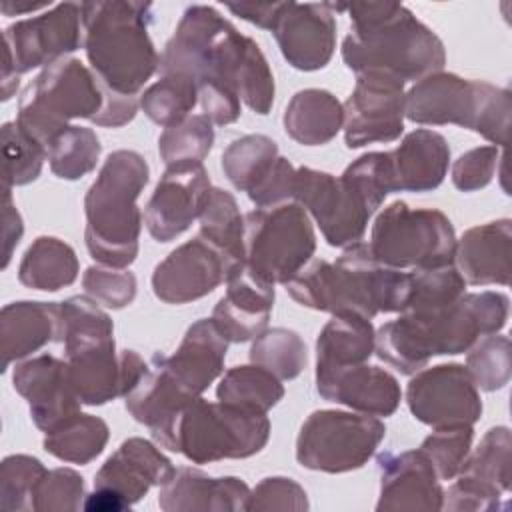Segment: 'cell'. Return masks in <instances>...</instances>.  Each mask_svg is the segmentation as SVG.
<instances>
[{"instance_id":"1","label":"cell","mask_w":512,"mask_h":512,"mask_svg":"<svg viewBox=\"0 0 512 512\" xmlns=\"http://www.w3.org/2000/svg\"><path fill=\"white\" fill-rule=\"evenodd\" d=\"M158 72L190 76L196 84H224L260 116L274 104L276 86L264 52L214 6L194 4L184 10L160 54Z\"/></svg>"},{"instance_id":"2","label":"cell","mask_w":512,"mask_h":512,"mask_svg":"<svg viewBox=\"0 0 512 512\" xmlns=\"http://www.w3.org/2000/svg\"><path fill=\"white\" fill-rule=\"evenodd\" d=\"M510 300L502 292H470L438 310H404L376 330L374 352L402 374L422 370L432 356L466 352L478 338L506 326Z\"/></svg>"},{"instance_id":"3","label":"cell","mask_w":512,"mask_h":512,"mask_svg":"<svg viewBox=\"0 0 512 512\" xmlns=\"http://www.w3.org/2000/svg\"><path fill=\"white\" fill-rule=\"evenodd\" d=\"M328 8L348 12L352 30L342 40V60L356 76L374 72L406 84L446 64L444 42L400 2H328Z\"/></svg>"},{"instance_id":"4","label":"cell","mask_w":512,"mask_h":512,"mask_svg":"<svg viewBox=\"0 0 512 512\" xmlns=\"http://www.w3.org/2000/svg\"><path fill=\"white\" fill-rule=\"evenodd\" d=\"M300 304L320 312H356L364 318L404 312L410 298V272L378 262L366 242L344 248L336 262L314 260L286 284Z\"/></svg>"},{"instance_id":"5","label":"cell","mask_w":512,"mask_h":512,"mask_svg":"<svg viewBox=\"0 0 512 512\" xmlns=\"http://www.w3.org/2000/svg\"><path fill=\"white\" fill-rule=\"evenodd\" d=\"M228 344L212 318L190 324L176 352H156L138 384L124 396L130 416L152 430L200 398L224 372Z\"/></svg>"},{"instance_id":"6","label":"cell","mask_w":512,"mask_h":512,"mask_svg":"<svg viewBox=\"0 0 512 512\" xmlns=\"http://www.w3.org/2000/svg\"><path fill=\"white\" fill-rule=\"evenodd\" d=\"M90 70L112 92L138 96L158 72L160 54L148 34L152 4L106 0L80 4Z\"/></svg>"},{"instance_id":"7","label":"cell","mask_w":512,"mask_h":512,"mask_svg":"<svg viewBox=\"0 0 512 512\" xmlns=\"http://www.w3.org/2000/svg\"><path fill=\"white\" fill-rule=\"evenodd\" d=\"M150 168L134 150H114L84 196V240L90 256L110 268H128L138 256L142 214L136 204Z\"/></svg>"},{"instance_id":"8","label":"cell","mask_w":512,"mask_h":512,"mask_svg":"<svg viewBox=\"0 0 512 512\" xmlns=\"http://www.w3.org/2000/svg\"><path fill=\"white\" fill-rule=\"evenodd\" d=\"M150 432L162 448L194 464H210L258 454L268 444L270 420L266 412L200 396Z\"/></svg>"},{"instance_id":"9","label":"cell","mask_w":512,"mask_h":512,"mask_svg":"<svg viewBox=\"0 0 512 512\" xmlns=\"http://www.w3.org/2000/svg\"><path fill=\"white\" fill-rule=\"evenodd\" d=\"M512 94L484 80H468L452 72L420 78L404 102V118L424 126L456 124L496 146L508 144Z\"/></svg>"},{"instance_id":"10","label":"cell","mask_w":512,"mask_h":512,"mask_svg":"<svg viewBox=\"0 0 512 512\" xmlns=\"http://www.w3.org/2000/svg\"><path fill=\"white\" fill-rule=\"evenodd\" d=\"M104 100L106 88L90 66L64 56L44 66L24 88L16 122L46 148L60 130L70 126V120L88 118L92 122Z\"/></svg>"},{"instance_id":"11","label":"cell","mask_w":512,"mask_h":512,"mask_svg":"<svg viewBox=\"0 0 512 512\" xmlns=\"http://www.w3.org/2000/svg\"><path fill=\"white\" fill-rule=\"evenodd\" d=\"M456 232L436 208H410L396 200L374 220L368 248L384 266L424 270L454 264Z\"/></svg>"},{"instance_id":"12","label":"cell","mask_w":512,"mask_h":512,"mask_svg":"<svg viewBox=\"0 0 512 512\" xmlns=\"http://www.w3.org/2000/svg\"><path fill=\"white\" fill-rule=\"evenodd\" d=\"M314 250V226L298 202L256 208L244 216V264L270 284L292 280Z\"/></svg>"},{"instance_id":"13","label":"cell","mask_w":512,"mask_h":512,"mask_svg":"<svg viewBox=\"0 0 512 512\" xmlns=\"http://www.w3.org/2000/svg\"><path fill=\"white\" fill-rule=\"evenodd\" d=\"M386 436L380 418L344 410H316L300 426L296 460L302 468L342 474L362 468Z\"/></svg>"},{"instance_id":"14","label":"cell","mask_w":512,"mask_h":512,"mask_svg":"<svg viewBox=\"0 0 512 512\" xmlns=\"http://www.w3.org/2000/svg\"><path fill=\"white\" fill-rule=\"evenodd\" d=\"M292 198L316 220L324 240L334 248H346L362 240L374 214L366 198L342 176L296 168Z\"/></svg>"},{"instance_id":"15","label":"cell","mask_w":512,"mask_h":512,"mask_svg":"<svg viewBox=\"0 0 512 512\" xmlns=\"http://www.w3.org/2000/svg\"><path fill=\"white\" fill-rule=\"evenodd\" d=\"M412 416L432 428L474 426L482 416L480 390L464 364H436L414 372L406 386Z\"/></svg>"},{"instance_id":"16","label":"cell","mask_w":512,"mask_h":512,"mask_svg":"<svg viewBox=\"0 0 512 512\" xmlns=\"http://www.w3.org/2000/svg\"><path fill=\"white\" fill-rule=\"evenodd\" d=\"M510 452V428H490L474 452L470 450L458 472V480L444 494L442 510H506V494L510 490Z\"/></svg>"},{"instance_id":"17","label":"cell","mask_w":512,"mask_h":512,"mask_svg":"<svg viewBox=\"0 0 512 512\" xmlns=\"http://www.w3.org/2000/svg\"><path fill=\"white\" fill-rule=\"evenodd\" d=\"M80 24V4H54L34 18L6 26L4 52L10 56L18 74L48 66L82 46L84 34L80 32Z\"/></svg>"},{"instance_id":"18","label":"cell","mask_w":512,"mask_h":512,"mask_svg":"<svg viewBox=\"0 0 512 512\" xmlns=\"http://www.w3.org/2000/svg\"><path fill=\"white\" fill-rule=\"evenodd\" d=\"M404 84L384 74H358L344 106V142L362 148L394 142L404 132Z\"/></svg>"},{"instance_id":"19","label":"cell","mask_w":512,"mask_h":512,"mask_svg":"<svg viewBox=\"0 0 512 512\" xmlns=\"http://www.w3.org/2000/svg\"><path fill=\"white\" fill-rule=\"evenodd\" d=\"M64 352L70 384L78 400L86 406H102L118 396L124 398L148 368V362L138 352H116L114 338Z\"/></svg>"},{"instance_id":"20","label":"cell","mask_w":512,"mask_h":512,"mask_svg":"<svg viewBox=\"0 0 512 512\" xmlns=\"http://www.w3.org/2000/svg\"><path fill=\"white\" fill-rule=\"evenodd\" d=\"M212 184L202 162L166 166L146 208L144 224L158 242H170L200 218Z\"/></svg>"},{"instance_id":"21","label":"cell","mask_w":512,"mask_h":512,"mask_svg":"<svg viewBox=\"0 0 512 512\" xmlns=\"http://www.w3.org/2000/svg\"><path fill=\"white\" fill-rule=\"evenodd\" d=\"M236 270L202 236L172 250L152 272V292L166 304L200 300L224 284Z\"/></svg>"},{"instance_id":"22","label":"cell","mask_w":512,"mask_h":512,"mask_svg":"<svg viewBox=\"0 0 512 512\" xmlns=\"http://www.w3.org/2000/svg\"><path fill=\"white\" fill-rule=\"evenodd\" d=\"M14 390L28 402L30 418L38 430L52 432L80 412V400L70 384L68 364L50 354L16 362Z\"/></svg>"},{"instance_id":"23","label":"cell","mask_w":512,"mask_h":512,"mask_svg":"<svg viewBox=\"0 0 512 512\" xmlns=\"http://www.w3.org/2000/svg\"><path fill=\"white\" fill-rule=\"evenodd\" d=\"M272 34L292 68L314 72L322 70L334 56L336 18L328 2L298 4L288 0Z\"/></svg>"},{"instance_id":"24","label":"cell","mask_w":512,"mask_h":512,"mask_svg":"<svg viewBox=\"0 0 512 512\" xmlns=\"http://www.w3.org/2000/svg\"><path fill=\"white\" fill-rule=\"evenodd\" d=\"M380 470V496L376 502L378 512L390 510H442L444 490L440 478L418 450L384 452L378 456Z\"/></svg>"},{"instance_id":"25","label":"cell","mask_w":512,"mask_h":512,"mask_svg":"<svg viewBox=\"0 0 512 512\" xmlns=\"http://www.w3.org/2000/svg\"><path fill=\"white\" fill-rule=\"evenodd\" d=\"M274 296V284L252 274L244 264L226 280V292L210 318L228 342L254 340L268 328Z\"/></svg>"},{"instance_id":"26","label":"cell","mask_w":512,"mask_h":512,"mask_svg":"<svg viewBox=\"0 0 512 512\" xmlns=\"http://www.w3.org/2000/svg\"><path fill=\"white\" fill-rule=\"evenodd\" d=\"M316 392L328 402L344 404L376 418L392 416L402 400L396 376L380 366H368L366 362L316 374Z\"/></svg>"},{"instance_id":"27","label":"cell","mask_w":512,"mask_h":512,"mask_svg":"<svg viewBox=\"0 0 512 512\" xmlns=\"http://www.w3.org/2000/svg\"><path fill=\"white\" fill-rule=\"evenodd\" d=\"M174 470L170 458H166L156 444L132 436L106 458L94 476V486L110 488L134 506L152 486L166 484Z\"/></svg>"},{"instance_id":"28","label":"cell","mask_w":512,"mask_h":512,"mask_svg":"<svg viewBox=\"0 0 512 512\" xmlns=\"http://www.w3.org/2000/svg\"><path fill=\"white\" fill-rule=\"evenodd\" d=\"M250 488L242 478H212L196 468H176L160 486L158 506L164 512H238L246 510Z\"/></svg>"},{"instance_id":"29","label":"cell","mask_w":512,"mask_h":512,"mask_svg":"<svg viewBox=\"0 0 512 512\" xmlns=\"http://www.w3.org/2000/svg\"><path fill=\"white\" fill-rule=\"evenodd\" d=\"M512 222L500 218L468 228L456 242L454 260L466 284H510Z\"/></svg>"},{"instance_id":"30","label":"cell","mask_w":512,"mask_h":512,"mask_svg":"<svg viewBox=\"0 0 512 512\" xmlns=\"http://www.w3.org/2000/svg\"><path fill=\"white\" fill-rule=\"evenodd\" d=\"M390 166L394 192H430L444 182L450 146L440 132L418 128L390 152Z\"/></svg>"},{"instance_id":"31","label":"cell","mask_w":512,"mask_h":512,"mask_svg":"<svg viewBox=\"0 0 512 512\" xmlns=\"http://www.w3.org/2000/svg\"><path fill=\"white\" fill-rule=\"evenodd\" d=\"M60 302L20 300L10 302L0 312V352L2 372L12 362H20L44 348L58 336Z\"/></svg>"},{"instance_id":"32","label":"cell","mask_w":512,"mask_h":512,"mask_svg":"<svg viewBox=\"0 0 512 512\" xmlns=\"http://www.w3.org/2000/svg\"><path fill=\"white\" fill-rule=\"evenodd\" d=\"M376 330L370 318L356 312H338L316 338V374L364 364L374 354Z\"/></svg>"},{"instance_id":"33","label":"cell","mask_w":512,"mask_h":512,"mask_svg":"<svg viewBox=\"0 0 512 512\" xmlns=\"http://www.w3.org/2000/svg\"><path fill=\"white\" fill-rule=\"evenodd\" d=\"M286 134L302 146L328 144L344 126V106L328 90H298L282 116Z\"/></svg>"},{"instance_id":"34","label":"cell","mask_w":512,"mask_h":512,"mask_svg":"<svg viewBox=\"0 0 512 512\" xmlns=\"http://www.w3.org/2000/svg\"><path fill=\"white\" fill-rule=\"evenodd\" d=\"M78 256L70 244L54 236H38L24 252L18 280L26 288L58 292L78 278Z\"/></svg>"},{"instance_id":"35","label":"cell","mask_w":512,"mask_h":512,"mask_svg":"<svg viewBox=\"0 0 512 512\" xmlns=\"http://www.w3.org/2000/svg\"><path fill=\"white\" fill-rule=\"evenodd\" d=\"M198 220V236L210 242L234 270H240L244 266V216L236 198L228 190L212 186Z\"/></svg>"},{"instance_id":"36","label":"cell","mask_w":512,"mask_h":512,"mask_svg":"<svg viewBox=\"0 0 512 512\" xmlns=\"http://www.w3.org/2000/svg\"><path fill=\"white\" fill-rule=\"evenodd\" d=\"M110 438L108 424L92 414L78 412L44 436V450L70 464H88L98 458Z\"/></svg>"},{"instance_id":"37","label":"cell","mask_w":512,"mask_h":512,"mask_svg":"<svg viewBox=\"0 0 512 512\" xmlns=\"http://www.w3.org/2000/svg\"><path fill=\"white\" fill-rule=\"evenodd\" d=\"M276 160L278 146L272 138L264 134H246L226 146L220 166L236 190L250 192L268 176Z\"/></svg>"},{"instance_id":"38","label":"cell","mask_w":512,"mask_h":512,"mask_svg":"<svg viewBox=\"0 0 512 512\" xmlns=\"http://www.w3.org/2000/svg\"><path fill=\"white\" fill-rule=\"evenodd\" d=\"M282 396V380L252 362L226 370L216 388V398L220 402L236 404L258 412H268L282 400Z\"/></svg>"},{"instance_id":"39","label":"cell","mask_w":512,"mask_h":512,"mask_svg":"<svg viewBox=\"0 0 512 512\" xmlns=\"http://www.w3.org/2000/svg\"><path fill=\"white\" fill-rule=\"evenodd\" d=\"M102 144L92 128L70 124L46 144V160L54 176L78 180L98 164Z\"/></svg>"},{"instance_id":"40","label":"cell","mask_w":512,"mask_h":512,"mask_svg":"<svg viewBox=\"0 0 512 512\" xmlns=\"http://www.w3.org/2000/svg\"><path fill=\"white\" fill-rule=\"evenodd\" d=\"M198 104V84L190 76L164 74L140 96L142 112L158 126H174Z\"/></svg>"},{"instance_id":"41","label":"cell","mask_w":512,"mask_h":512,"mask_svg":"<svg viewBox=\"0 0 512 512\" xmlns=\"http://www.w3.org/2000/svg\"><path fill=\"white\" fill-rule=\"evenodd\" d=\"M250 362L278 380H294L308 362L306 342L290 328H266L250 346Z\"/></svg>"},{"instance_id":"42","label":"cell","mask_w":512,"mask_h":512,"mask_svg":"<svg viewBox=\"0 0 512 512\" xmlns=\"http://www.w3.org/2000/svg\"><path fill=\"white\" fill-rule=\"evenodd\" d=\"M114 338V322L90 296H72L60 302L56 342L64 350Z\"/></svg>"},{"instance_id":"43","label":"cell","mask_w":512,"mask_h":512,"mask_svg":"<svg viewBox=\"0 0 512 512\" xmlns=\"http://www.w3.org/2000/svg\"><path fill=\"white\" fill-rule=\"evenodd\" d=\"M2 138V182L4 188L26 186L34 182L46 160V148L18 122H6L0 130Z\"/></svg>"},{"instance_id":"44","label":"cell","mask_w":512,"mask_h":512,"mask_svg":"<svg viewBox=\"0 0 512 512\" xmlns=\"http://www.w3.org/2000/svg\"><path fill=\"white\" fill-rule=\"evenodd\" d=\"M214 124L204 114H190L182 122L164 128L158 152L166 166L180 162H202L214 144Z\"/></svg>"},{"instance_id":"45","label":"cell","mask_w":512,"mask_h":512,"mask_svg":"<svg viewBox=\"0 0 512 512\" xmlns=\"http://www.w3.org/2000/svg\"><path fill=\"white\" fill-rule=\"evenodd\" d=\"M466 370L470 372L478 390H502L512 376L510 340L502 334H486L478 338L468 350Z\"/></svg>"},{"instance_id":"46","label":"cell","mask_w":512,"mask_h":512,"mask_svg":"<svg viewBox=\"0 0 512 512\" xmlns=\"http://www.w3.org/2000/svg\"><path fill=\"white\" fill-rule=\"evenodd\" d=\"M466 282L454 264L410 272V298L406 310H438L456 302Z\"/></svg>"},{"instance_id":"47","label":"cell","mask_w":512,"mask_h":512,"mask_svg":"<svg viewBox=\"0 0 512 512\" xmlns=\"http://www.w3.org/2000/svg\"><path fill=\"white\" fill-rule=\"evenodd\" d=\"M46 472V466L34 456H6L0 464V508L32 510L34 492Z\"/></svg>"},{"instance_id":"48","label":"cell","mask_w":512,"mask_h":512,"mask_svg":"<svg viewBox=\"0 0 512 512\" xmlns=\"http://www.w3.org/2000/svg\"><path fill=\"white\" fill-rule=\"evenodd\" d=\"M472 440V426L434 428V432L422 440L420 450L426 454L440 480H452L458 476L464 460L468 458Z\"/></svg>"},{"instance_id":"49","label":"cell","mask_w":512,"mask_h":512,"mask_svg":"<svg viewBox=\"0 0 512 512\" xmlns=\"http://www.w3.org/2000/svg\"><path fill=\"white\" fill-rule=\"evenodd\" d=\"M340 176L346 178L366 198L374 212L380 208L384 198L394 192L390 152L362 154L352 164H348Z\"/></svg>"},{"instance_id":"50","label":"cell","mask_w":512,"mask_h":512,"mask_svg":"<svg viewBox=\"0 0 512 512\" xmlns=\"http://www.w3.org/2000/svg\"><path fill=\"white\" fill-rule=\"evenodd\" d=\"M82 288L86 296L96 300L100 306L122 310L130 306L136 298V276L128 268L110 266H90L82 274Z\"/></svg>"},{"instance_id":"51","label":"cell","mask_w":512,"mask_h":512,"mask_svg":"<svg viewBox=\"0 0 512 512\" xmlns=\"http://www.w3.org/2000/svg\"><path fill=\"white\" fill-rule=\"evenodd\" d=\"M84 478L72 468H54L44 474L34 492V512H66L84 506Z\"/></svg>"},{"instance_id":"52","label":"cell","mask_w":512,"mask_h":512,"mask_svg":"<svg viewBox=\"0 0 512 512\" xmlns=\"http://www.w3.org/2000/svg\"><path fill=\"white\" fill-rule=\"evenodd\" d=\"M310 508L306 490L292 478L268 476L250 490L246 510H294L304 512Z\"/></svg>"},{"instance_id":"53","label":"cell","mask_w":512,"mask_h":512,"mask_svg":"<svg viewBox=\"0 0 512 512\" xmlns=\"http://www.w3.org/2000/svg\"><path fill=\"white\" fill-rule=\"evenodd\" d=\"M500 152L496 146H478L452 164V184L462 192H476L492 182Z\"/></svg>"},{"instance_id":"54","label":"cell","mask_w":512,"mask_h":512,"mask_svg":"<svg viewBox=\"0 0 512 512\" xmlns=\"http://www.w3.org/2000/svg\"><path fill=\"white\" fill-rule=\"evenodd\" d=\"M294 180H296V168L288 158L278 156L268 176L248 192V198L258 208L284 204L294 194Z\"/></svg>"},{"instance_id":"55","label":"cell","mask_w":512,"mask_h":512,"mask_svg":"<svg viewBox=\"0 0 512 512\" xmlns=\"http://www.w3.org/2000/svg\"><path fill=\"white\" fill-rule=\"evenodd\" d=\"M198 102L202 106L204 116L218 126L236 122L242 112L240 96L232 88L216 82L198 84Z\"/></svg>"},{"instance_id":"56","label":"cell","mask_w":512,"mask_h":512,"mask_svg":"<svg viewBox=\"0 0 512 512\" xmlns=\"http://www.w3.org/2000/svg\"><path fill=\"white\" fill-rule=\"evenodd\" d=\"M286 4L288 2H266V4H262V2H256V4L254 2H240V4H226V8L232 14L240 16L242 20L272 32L278 18L286 10Z\"/></svg>"},{"instance_id":"57","label":"cell","mask_w":512,"mask_h":512,"mask_svg":"<svg viewBox=\"0 0 512 512\" xmlns=\"http://www.w3.org/2000/svg\"><path fill=\"white\" fill-rule=\"evenodd\" d=\"M2 236H4V256H2V268H6L10 264L12 252L18 246L22 234H24V224H22V216L16 210L14 202H12V192L10 188H4V210H2Z\"/></svg>"},{"instance_id":"58","label":"cell","mask_w":512,"mask_h":512,"mask_svg":"<svg viewBox=\"0 0 512 512\" xmlns=\"http://www.w3.org/2000/svg\"><path fill=\"white\" fill-rule=\"evenodd\" d=\"M82 508L90 512H122V510H130L132 504L110 488L94 486V492L86 494Z\"/></svg>"},{"instance_id":"59","label":"cell","mask_w":512,"mask_h":512,"mask_svg":"<svg viewBox=\"0 0 512 512\" xmlns=\"http://www.w3.org/2000/svg\"><path fill=\"white\" fill-rule=\"evenodd\" d=\"M42 8H52L50 2H40V4H18V2H10L4 0L2 2V12L6 16H20L24 12H34V10H42Z\"/></svg>"}]
</instances>
